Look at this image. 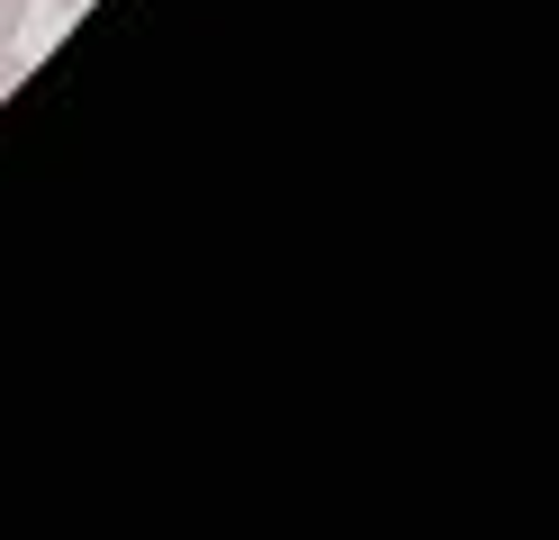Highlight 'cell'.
<instances>
[{
  "mask_svg": "<svg viewBox=\"0 0 559 540\" xmlns=\"http://www.w3.org/2000/svg\"><path fill=\"white\" fill-rule=\"evenodd\" d=\"M27 10H37V0H0V46H19V27H27Z\"/></svg>",
  "mask_w": 559,
  "mask_h": 540,
  "instance_id": "1",
  "label": "cell"
},
{
  "mask_svg": "<svg viewBox=\"0 0 559 540\" xmlns=\"http://www.w3.org/2000/svg\"><path fill=\"white\" fill-rule=\"evenodd\" d=\"M19 72H27V63H19L10 46H0V99H10V91H19Z\"/></svg>",
  "mask_w": 559,
  "mask_h": 540,
  "instance_id": "2",
  "label": "cell"
},
{
  "mask_svg": "<svg viewBox=\"0 0 559 540\" xmlns=\"http://www.w3.org/2000/svg\"><path fill=\"white\" fill-rule=\"evenodd\" d=\"M55 10H63V19H73V10H82V0H55Z\"/></svg>",
  "mask_w": 559,
  "mask_h": 540,
  "instance_id": "3",
  "label": "cell"
}]
</instances>
